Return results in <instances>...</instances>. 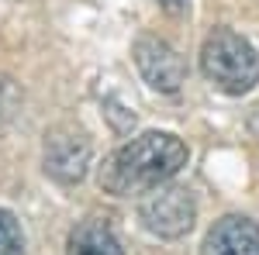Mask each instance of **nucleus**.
Instances as JSON below:
<instances>
[{"label": "nucleus", "instance_id": "obj_7", "mask_svg": "<svg viewBox=\"0 0 259 255\" xmlns=\"http://www.w3.org/2000/svg\"><path fill=\"white\" fill-rule=\"evenodd\" d=\"M66 255H124V248H121L118 235L111 231L107 221L87 217V221H80V224L69 231Z\"/></svg>", "mask_w": 259, "mask_h": 255}, {"label": "nucleus", "instance_id": "obj_10", "mask_svg": "<svg viewBox=\"0 0 259 255\" xmlns=\"http://www.w3.org/2000/svg\"><path fill=\"white\" fill-rule=\"evenodd\" d=\"M159 7L166 14H173V18H183L190 11V0H159Z\"/></svg>", "mask_w": 259, "mask_h": 255}, {"label": "nucleus", "instance_id": "obj_4", "mask_svg": "<svg viewBox=\"0 0 259 255\" xmlns=\"http://www.w3.org/2000/svg\"><path fill=\"white\" fill-rule=\"evenodd\" d=\"M90 166V138L80 124H56L45 135V173L62 183L73 186L87 176Z\"/></svg>", "mask_w": 259, "mask_h": 255}, {"label": "nucleus", "instance_id": "obj_11", "mask_svg": "<svg viewBox=\"0 0 259 255\" xmlns=\"http://www.w3.org/2000/svg\"><path fill=\"white\" fill-rule=\"evenodd\" d=\"M249 131L259 138V107H252V114H249Z\"/></svg>", "mask_w": 259, "mask_h": 255}, {"label": "nucleus", "instance_id": "obj_8", "mask_svg": "<svg viewBox=\"0 0 259 255\" xmlns=\"http://www.w3.org/2000/svg\"><path fill=\"white\" fill-rule=\"evenodd\" d=\"M0 255H24V235L11 211L0 207Z\"/></svg>", "mask_w": 259, "mask_h": 255}, {"label": "nucleus", "instance_id": "obj_1", "mask_svg": "<svg viewBox=\"0 0 259 255\" xmlns=\"http://www.w3.org/2000/svg\"><path fill=\"white\" fill-rule=\"evenodd\" d=\"M187 159L190 152L183 138H177L173 131H145L104 159L97 183L111 196L149 193L162 183H169L187 166Z\"/></svg>", "mask_w": 259, "mask_h": 255}, {"label": "nucleus", "instance_id": "obj_2", "mask_svg": "<svg viewBox=\"0 0 259 255\" xmlns=\"http://www.w3.org/2000/svg\"><path fill=\"white\" fill-rule=\"evenodd\" d=\"M200 73L218 93L242 97L259 83V56L239 31L214 28L200 45Z\"/></svg>", "mask_w": 259, "mask_h": 255}, {"label": "nucleus", "instance_id": "obj_6", "mask_svg": "<svg viewBox=\"0 0 259 255\" xmlns=\"http://www.w3.org/2000/svg\"><path fill=\"white\" fill-rule=\"evenodd\" d=\"M200 255H259V224L245 214H225L204 235Z\"/></svg>", "mask_w": 259, "mask_h": 255}, {"label": "nucleus", "instance_id": "obj_5", "mask_svg": "<svg viewBox=\"0 0 259 255\" xmlns=\"http://www.w3.org/2000/svg\"><path fill=\"white\" fill-rule=\"evenodd\" d=\"M132 56H135L142 79L159 93H177L187 83V62L169 41L156 38V35H142L132 48Z\"/></svg>", "mask_w": 259, "mask_h": 255}, {"label": "nucleus", "instance_id": "obj_3", "mask_svg": "<svg viewBox=\"0 0 259 255\" xmlns=\"http://www.w3.org/2000/svg\"><path fill=\"white\" fill-rule=\"evenodd\" d=\"M139 217L145 231L159 238H183L197 221V203L187 186H156L139 203Z\"/></svg>", "mask_w": 259, "mask_h": 255}, {"label": "nucleus", "instance_id": "obj_9", "mask_svg": "<svg viewBox=\"0 0 259 255\" xmlns=\"http://www.w3.org/2000/svg\"><path fill=\"white\" fill-rule=\"evenodd\" d=\"M18 104H21V90L14 86V79L0 76V124H7V121L14 118Z\"/></svg>", "mask_w": 259, "mask_h": 255}]
</instances>
